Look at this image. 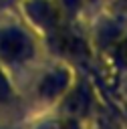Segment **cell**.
I'll list each match as a JSON object with an SVG mask.
<instances>
[{"label":"cell","instance_id":"7","mask_svg":"<svg viewBox=\"0 0 127 129\" xmlns=\"http://www.w3.org/2000/svg\"><path fill=\"white\" fill-rule=\"evenodd\" d=\"M28 129H89V123H81L77 119H69L50 111L36 117H28Z\"/></svg>","mask_w":127,"mask_h":129},{"label":"cell","instance_id":"9","mask_svg":"<svg viewBox=\"0 0 127 129\" xmlns=\"http://www.w3.org/2000/svg\"><path fill=\"white\" fill-rule=\"evenodd\" d=\"M20 0H0V14H6V12H16Z\"/></svg>","mask_w":127,"mask_h":129},{"label":"cell","instance_id":"2","mask_svg":"<svg viewBox=\"0 0 127 129\" xmlns=\"http://www.w3.org/2000/svg\"><path fill=\"white\" fill-rule=\"evenodd\" d=\"M81 73L83 71L69 60L46 56L22 85L26 117H36L54 111V107L60 103V99L67 95V91L73 87Z\"/></svg>","mask_w":127,"mask_h":129},{"label":"cell","instance_id":"8","mask_svg":"<svg viewBox=\"0 0 127 129\" xmlns=\"http://www.w3.org/2000/svg\"><path fill=\"white\" fill-rule=\"evenodd\" d=\"M0 129H28V117L0 119Z\"/></svg>","mask_w":127,"mask_h":129},{"label":"cell","instance_id":"5","mask_svg":"<svg viewBox=\"0 0 127 129\" xmlns=\"http://www.w3.org/2000/svg\"><path fill=\"white\" fill-rule=\"evenodd\" d=\"M12 117H26L24 101L14 79L0 67V119Z\"/></svg>","mask_w":127,"mask_h":129},{"label":"cell","instance_id":"10","mask_svg":"<svg viewBox=\"0 0 127 129\" xmlns=\"http://www.w3.org/2000/svg\"><path fill=\"white\" fill-rule=\"evenodd\" d=\"M123 129H127V109H125V117H123Z\"/></svg>","mask_w":127,"mask_h":129},{"label":"cell","instance_id":"4","mask_svg":"<svg viewBox=\"0 0 127 129\" xmlns=\"http://www.w3.org/2000/svg\"><path fill=\"white\" fill-rule=\"evenodd\" d=\"M16 12L42 36L46 38L62 24L71 22L67 20L58 0H20Z\"/></svg>","mask_w":127,"mask_h":129},{"label":"cell","instance_id":"6","mask_svg":"<svg viewBox=\"0 0 127 129\" xmlns=\"http://www.w3.org/2000/svg\"><path fill=\"white\" fill-rule=\"evenodd\" d=\"M109 73L117 75L123 83L127 81V28L119 34V38L109 46V50L97 60Z\"/></svg>","mask_w":127,"mask_h":129},{"label":"cell","instance_id":"3","mask_svg":"<svg viewBox=\"0 0 127 129\" xmlns=\"http://www.w3.org/2000/svg\"><path fill=\"white\" fill-rule=\"evenodd\" d=\"M95 111H97V91L89 73L83 71L73 83V87L67 91V95L60 99V103L54 107V113L65 115L69 119H77L81 123H91Z\"/></svg>","mask_w":127,"mask_h":129},{"label":"cell","instance_id":"1","mask_svg":"<svg viewBox=\"0 0 127 129\" xmlns=\"http://www.w3.org/2000/svg\"><path fill=\"white\" fill-rule=\"evenodd\" d=\"M46 56L42 36L18 12L0 14V67L14 79L20 93L22 85Z\"/></svg>","mask_w":127,"mask_h":129}]
</instances>
